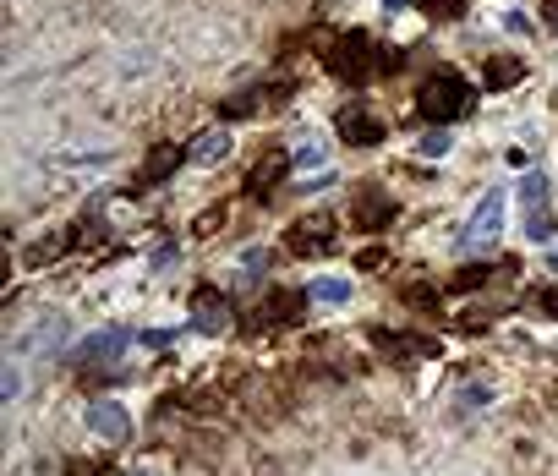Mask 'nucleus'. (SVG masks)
<instances>
[{
  "label": "nucleus",
  "mask_w": 558,
  "mask_h": 476,
  "mask_svg": "<svg viewBox=\"0 0 558 476\" xmlns=\"http://www.w3.org/2000/svg\"><path fill=\"white\" fill-rule=\"evenodd\" d=\"M72 476H83V471H72Z\"/></svg>",
  "instance_id": "nucleus-33"
},
{
  "label": "nucleus",
  "mask_w": 558,
  "mask_h": 476,
  "mask_svg": "<svg viewBox=\"0 0 558 476\" xmlns=\"http://www.w3.org/2000/svg\"><path fill=\"white\" fill-rule=\"evenodd\" d=\"M487 263H471V269H460V280H455V290H476V285H487Z\"/></svg>",
  "instance_id": "nucleus-23"
},
{
  "label": "nucleus",
  "mask_w": 558,
  "mask_h": 476,
  "mask_svg": "<svg viewBox=\"0 0 558 476\" xmlns=\"http://www.w3.org/2000/svg\"><path fill=\"white\" fill-rule=\"evenodd\" d=\"M416 110H422V121H433V126L460 121V115H471V83H460L455 72L427 77L422 94H416Z\"/></svg>",
  "instance_id": "nucleus-1"
},
{
  "label": "nucleus",
  "mask_w": 558,
  "mask_h": 476,
  "mask_svg": "<svg viewBox=\"0 0 558 476\" xmlns=\"http://www.w3.org/2000/svg\"><path fill=\"white\" fill-rule=\"evenodd\" d=\"M542 6H548V11H558V0H542Z\"/></svg>",
  "instance_id": "nucleus-31"
},
{
  "label": "nucleus",
  "mask_w": 558,
  "mask_h": 476,
  "mask_svg": "<svg viewBox=\"0 0 558 476\" xmlns=\"http://www.w3.org/2000/svg\"><path fill=\"white\" fill-rule=\"evenodd\" d=\"M290 165H296L290 154H263L258 165H252V181H247V187L258 192V197H263V192H274L279 181H285V170H290Z\"/></svg>",
  "instance_id": "nucleus-13"
},
{
  "label": "nucleus",
  "mask_w": 558,
  "mask_h": 476,
  "mask_svg": "<svg viewBox=\"0 0 558 476\" xmlns=\"http://www.w3.org/2000/svg\"><path fill=\"white\" fill-rule=\"evenodd\" d=\"M504 28H509V33H531V22L520 17V11H504Z\"/></svg>",
  "instance_id": "nucleus-27"
},
{
  "label": "nucleus",
  "mask_w": 558,
  "mask_h": 476,
  "mask_svg": "<svg viewBox=\"0 0 558 476\" xmlns=\"http://www.w3.org/2000/svg\"><path fill=\"white\" fill-rule=\"evenodd\" d=\"M121 351H126V329H99V334H88V340L77 345V362H83V367H104V362H115Z\"/></svg>",
  "instance_id": "nucleus-9"
},
{
  "label": "nucleus",
  "mask_w": 558,
  "mask_h": 476,
  "mask_svg": "<svg viewBox=\"0 0 558 476\" xmlns=\"http://www.w3.org/2000/svg\"><path fill=\"white\" fill-rule=\"evenodd\" d=\"M143 345H148V351H165V345H170V329H148Z\"/></svg>",
  "instance_id": "nucleus-26"
},
{
  "label": "nucleus",
  "mask_w": 558,
  "mask_h": 476,
  "mask_svg": "<svg viewBox=\"0 0 558 476\" xmlns=\"http://www.w3.org/2000/svg\"><path fill=\"white\" fill-rule=\"evenodd\" d=\"M487 400H493V389H487V383H482V389L471 383V389L460 394V405H465V411H476V405H487Z\"/></svg>",
  "instance_id": "nucleus-25"
},
{
  "label": "nucleus",
  "mask_w": 558,
  "mask_h": 476,
  "mask_svg": "<svg viewBox=\"0 0 558 476\" xmlns=\"http://www.w3.org/2000/svg\"><path fill=\"white\" fill-rule=\"evenodd\" d=\"M416 148H422V159H444L449 148H455V137H449L444 126H433V132H427V137H422V143H416Z\"/></svg>",
  "instance_id": "nucleus-19"
},
{
  "label": "nucleus",
  "mask_w": 558,
  "mask_h": 476,
  "mask_svg": "<svg viewBox=\"0 0 558 476\" xmlns=\"http://www.w3.org/2000/svg\"><path fill=\"white\" fill-rule=\"evenodd\" d=\"M542 307H548L553 318H558V290H548V296H542Z\"/></svg>",
  "instance_id": "nucleus-29"
},
{
  "label": "nucleus",
  "mask_w": 558,
  "mask_h": 476,
  "mask_svg": "<svg viewBox=\"0 0 558 476\" xmlns=\"http://www.w3.org/2000/svg\"><path fill=\"white\" fill-rule=\"evenodd\" d=\"M498 236H504V192H487L465 225V247H493Z\"/></svg>",
  "instance_id": "nucleus-4"
},
{
  "label": "nucleus",
  "mask_w": 558,
  "mask_h": 476,
  "mask_svg": "<svg viewBox=\"0 0 558 476\" xmlns=\"http://www.w3.org/2000/svg\"><path fill=\"white\" fill-rule=\"evenodd\" d=\"M378 66H383V61H372V39H367L362 28L334 39V55H329V72H334V77H345V83H362V77H372Z\"/></svg>",
  "instance_id": "nucleus-2"
},
{
  "label": "nucleus",
  "mask_w": 558,
  "mask_h": 476,
  "mask_svg": "<svg viewBox=\"0 0 558 476\" xmlns=\"http://www.w3.org/2000/svg\"><path fill=\"white\" fill-rule=\"evenodd\" d=\"M405 296H411V307H438V290L433 285H411Z\"/></svg>",
  "instance_id": "nucleus-24"
},
{
  "label": "nucleus",
  "mask_w": 558,
  "mask_h": 476,
  "mask_svg": "<svg viewBox=\"0 0 558 476\" xmlns=\"http://www.w3.org/2000/svg\"><path fill=\"white\" fill-rule=\"evenodd\" d=\"M520 208H548V176H542V170H531V176L520 181Z\"/></svg>",
  "instance_id": "nucleus-16"
},
{
  "label": "nucleus",
  "mask_w": 558,
  "mask_h": 476,
  "mask_svg": "<svg viewBox=\"0 0 558 476\" xmlns=\"http://www.w3.org/2000/svg\"><path fill=\"white\" fill-rule=\"evenodd\" d=\"M83 422H88V433L110 438V444L132 438V416H126V405H115V400H93L88 411H83Z\"/></svg>",
  "instance_id": "nucleus-6"
},
{
  "label": "nucleus",
  "mask_w": 558,
  "mask_h": 476,
  "mask_svg": "<svg viewBox=\"0 0 558 476\" xmlns=\"http://www.w3.org/2000/svg\"><path fill=\"white\" fill-rule=\"evenodd\" d=\"M383 6H389V11H400V6H411V0H383Z\"/></svg>",
  "instance_id": "nucleus-30"
},
{
  "label": "nucleus",
  "mask_w": 558,
  "mask_h": 476,
  "mask_svg": "<svg viewBox=\"0 0 558 476\" xmlns=\"http://www.w3.org/2000/svg\"><path fill=\"white\" fill-rule=\"evenodd\" d=\"M66 247H72V236H50V241H33V247H28V263H50V258H61Z\"/></svg>",
  "instance_id": "nucleus-18"
},
{
  "label": "nucleus",
  "mask_w": 558,
  "mask_h": 476,
  "mask_svg": "<svg viewBox=\"0 0 558 476\" xmlns=\"http://www.w3.org/2000/svg\"><path fill=\"white\" fill-rule=\"evenodd\" d=\"M307 290H274L269 307L258 312V318H274V323H301V312H307Z\"/></svg>",
  "instance_id": "nucleus-12"
},
{
  "label": "nucleus",
  "mask_w": 558,
  "mask_h": 476,
  "mask_svg": "<svg viewBox=\"0 0 558 476\" xmlns=\"http://www.w3.org/2000/svg\"><path fill=\"white\" fill-rule=\"evenodd\" d=\"M312 301H323V307H340V301H351V280H318L307 290Z\"/></svg>",
  "instance_id": "nucleus-17"
},
{
  "label": "nucleus",
  "mask_w": 558,
  "mask_h": 476,
  "mask_svg": "<svg viewBox=\"0 0 558 476\" xmlns=\"http://www.w3.org/2000/svg\"><path fill=\"white\" fill-rule=\"evenodd\" d=\"M323 154H329V148H323V137H307V143H301L290 159H296L301 170H318V165H323Z\"/></svg>",
  "instance_id": "nucleus-20"
},
{
  "label": "nucleus",
  "mask_w": 558,
  "mask_h": 476,
  "mask_svg": "<svg viewBox=\"0 0 558 476\" xmlns=\"http://www.w3.org/2000/svg\"><path fill=\"white\" fill-rule=\"evenodd\" d=\"M389 219H394V197L383 187H362L351 197V225L356 230H383Z\"/></svg>",
  "instance_id": "nucleus-5"
},
{
  "label": "nucleus",
  "mask_w": 558,
  "mask_h": 476,
  "mask_svg": "<svg viewBox=\"0 0 558 476\" xmlns=\"http://www.w3.org/2000/svg\"><path fill=\"white\" fill-rule=\"evenodd\" d=\"M192 323H197L203 334H225V329H230V301L219 296L214 285L197 290V296H192Z\"/></svg>",
  "instance_id": "nucleus-7"
},
{
  "label": "nucleus",
  "mask_w": 558,
  "mask_h": 476,
  "mask_svg": "<svg viewBox=\"0 0 558 476\" xmlns=\"http://www.w3.org/2000/svg\"><path fill=\"white\" fill-rule=\"evenodd\" d=\"M553 269H558V252H553Z\"/></svg>",
  "instance_id": "nucleus-32"
},
{
  "label": "nucleus",
  "mask_w": 558,
  "mask_h": 476,
  "mask_svg": "<svg viewBox=\"0 0 558 476\" xmlns=\"http://www.w3.org/2000/svg\"><path fill=\"white\" fill-rule=\"evenodd\" d=\"M340 137L356 143V148H372V143H383V121H372L367 110H345L340 115Z\"/></svg>",
  "instance_id": "nucleus-10"
},
{
  "label": "nucleus",
  "mask_w": 558,
  "mask_h": 476,
  "mask_svg": "<svg viewBox=\"0 0 558 476\" xmlns=\"http://www.w3.org/2000/svg\"><path fill=\"white\" fill-rule=\"evenodd\" d=\"M230 154V132L225 126H208V132L192 137V165H219Z\"/></svg>",
  "instance_id": "nucleus-14"
},
{
  "label": "nucleus",
  "mask_w": 558,
  "mask_h": 476,
  "mask_svg": "<svg viewBox=\"0 0 558 476\" xmlns=\"http://www.w3.org/2000/svg\"><path fill=\"white\" fill-rule=\"evenodd\" d=\"M433 17H444V22H455V17H465V0H422Z\"/></svg>",
  "instance_id": "nucleus-22"
},
{
  "label": "nucleus",
  "mask_w": 558,
  "mask_h": 476,
  "mask_svg": "<svg viewBox=\"0 0 558 476\" xmlns=\"http://www.w3.org/2000/svg\"><path fill=\"white\" fill-rule=\"evenodd\" d=\"M285 247L296 252V258H329L334 247H340V236H334V219L312 214V219H296L285 236Z\"/></svg>",
  "instance_id": "nucleus-3"
},
{
  "label": "nucleus",
  "mask_w": 558,
  "mask_h": 476,
  "mask_svg": "<svg viewBox=\"0 0 558 476\" xmlns=\"http://www.w3.org/2000/svg\"><path fill=\"white\" fill-rule=\"evenodd\" d=\"M181 159H192V148H176V143H159L154 154L143 159V170H137V187H159V181L176 176Z\"/></svg>",
  "instance_id": "nucleus-8"
},
{
  "label": "nucleus",
  "mask_w": 558,
  "mask_h": 476,
  "mask_svg": "<svg viewBox=\"0 0 558 476\" xmlns=\"http://www.w3.org/2000/svg\"><path fill=\"white\" fill-rule=\"evenodd\" d=\"M356 263H362V269H378V263H383V247H367L362 258H356Z\"/></svg>",
  "instance_id": "nucleus-28"
},
{
  "label": "nucleus",
  "mask_w": 558,
  "mask_h": 476,
  "mask_svg": "<svg viewBox=\"0 0 558 476\" xmlns=\"http://www.w3.org/2000/svg\"><path fill=\"white\" fill-rule=\"evenodd\" d=\"M553 230H558L553 208H526V241H553Z\"/></svg>",
  "instance_id": "nucleus-15"
},
{
  "label": "nucleus",
  "mask_w": 558,
  "mask_h": 476,
  "mask_svg": "<svg viewBox=\"0 0 558 476\" xmlns=\"http://www.w3.org/2000/svg\"><path fill=\"white\" fill-rule=\"evenodd\" d=\"M526 77V55H493L482 66V88H515Z\"/></svg>",
  "instance_id": "nucleus-11"
},
{
  "label": "nucleus",
  "mask_w": 558,
  "mask_h": 476,
  "mask_svg": "<svg viewBox=\"0 0 558 476\" xmlns=\"http://www.w3.org/2000/svg\"><path fill=\"white\" fill-rule=\"evenodd\" d=\"M258 99H263V94H236V99L219 104V115H225V121H236V115H252V110H258Z\"/></svg>",
  "instance_id": "nucleus-21"
}]
</instances>
